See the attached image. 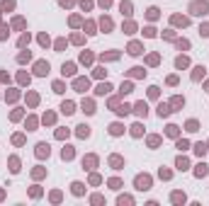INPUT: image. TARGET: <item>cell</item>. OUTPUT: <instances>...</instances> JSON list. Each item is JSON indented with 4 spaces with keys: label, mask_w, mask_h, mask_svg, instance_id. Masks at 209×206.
Returning a JSON list of instances; mask_svg holds the SVG:
<instances>
[{
    "label": "cell",
    "mask_w": 209,
    "mask_h": 206,
    "mask_svg": "<svg viewBox=\"0 0 209 206\" xmlns=\"http://www.w3.org/2000/svg\"><path fill=\"white\" fill-rule=\"evenodd\" d=\"M148 187H151V177H148V175H139V177H136V189L143 192V189H148Z\"/></svg>",
    "instance_id": "cell-1"
},
{
    "label": "cell",
    "mask_w": 209,
    "mask_h": 206,
    "mask_svg": "<svg viewBox=\"0 0 209 206\" xmlns=\"http://www.w3.org/2000/svg\"><path fill=\"white\" fill-rule=\"evenodd\" d=\"M192 15H207V10H209V5L207 2H192Z\"/></svg>",
    "instance_id": "cell-2"
},
{
    "label": "cell",
    "mask_w": 209,
    "mask_h": 206,
    "mask_svg": "<svg viewBox=\"0 0 209 206\" xmlns=\"http://www.w3.org/2000/svg\"><path fill=\"white\" fill-rule=\"evenodd\" d=\"M34 70H36V75H46L49 73V63H44V61H39L34 66Z\"/></svg>",
    "instance_id": "cell-3"
},
{
    "label": "cell",
    "mask_w": 209,
    "mask_h": 206,
    "mask_svg": "<svg viewBox=\"0 0 209 206\" xmlns=\"http://www.w3.org/2000/svg\"><path fill=\"white\" fill-rule=\"evenodd\" d=\"M75 90H78V92H85V90H88V78H78V80H75Z\"/></svg>",
    "instance_id": "cell-4"
},
{
    "label": "cell",
    "mask_w": 209,
    "mask_h": 206,
    "mask_svg": "<svg viewBox=\"0 0 209 206\" xmlns=\"http://www.w3.org/2000/svg\"><path fill=\"white\" fill-rule=\"evenodd\" d=\"M36 155H39V158L49 155V145H46V143H39V145H36Z\"/></svg>",
    "instance_id": "cell-5"
},
{
    "label": "cell",
    "mask_w": 209,
    "mask_h": 206,
    "mask_svg": "<svg viewBox=\"0 0 209 206\" xmlns=\"http://www.w3.org/2000/svg\"><path fill=\"white\" fill-rule=\"evenodd\" d=\"M134 109H136V114H141V116H146V112H148V109H146V102H139Z\"/></svg>",
    "instance_id": "cell-6"
},
{
    "label": "cell",
    "mask_w": 209,
    "mask_h": 206,
    "mask_svg": "<svg viewBox=\"0 0 209 206\" xmlns=\"http://www.w3.org/2000/svg\"><path fill=\"white\" fill-rule=\"evenodd\" d=\"M170 112H173V109H170L168 104H161V107H158V114H161V116H168Z\"/></svg>",
    "instance_id": "cell-7"
},
{
    "label": "cell",
    "mask_w": 209,
    "mask_h": 206,
    "mask_svg": "<svg viewBox=\"0 0 209 206\" xmlns=\"http://www.w3.org/2000/svg\"><path fill=\"white\" fill-rule=\"evenodd\" d=\"M75 73V66L73 63H63V75H73Z\"/></svg>",
    "instance_id": "cell-8"
},
{
    "label": "cell",
    "mask_w": 209,
    "mask_h": 206,
    "mask_svg": "<svg viewBox=\"0 0 209 206\" xmlns=\"http://www.w3.org/2000/svg\"><path fill=\"white\" fill-rule=\"evenodd\" d=\"M195 175H197V177H204V175H207V165H204V163H202V165H197Z\"/></svg>",
    "instance_id": "cell-9"
},
{
    "label": "cell",
    "mask_w": 209,
    "mask_h": 206,
    "mask_svg": "<svg viewBox=\"0 0 209 206\" xmlns=\"http://www.w3.org/2000/svg\"><path fill=\"white\" fill-rule=\"evenodd\" d=\"M129 53H134V56H139V53H141V46L136 44V41H134V44L129 46Z\"/></svg>",
    "instance_id": "cell-10"
},
{
    "label": "cell",
    "mask_w": 209,
    "mask_h": 206,
    "mask_svg": "<svg viewBox=\"0 0 209 206\" xmlns=\"http://www.w3.org/2000/svg\"><path fill=\"white\" fill-rule=\"evenodd\" d=\"M122 12H124V15H129V12H131V2H129V0H124V2H122Z\"/></svg>",
    "instance_id": "cell-11"
},
{
    "label": "cell",
    "mask_w": 209,
    "mask_h": 206,
    "mask_svg": "<svg viewBox=\"0 0 209 206\" xmlns=\"http://www.w3.org/2000/svg\"><path fill=\"white\" fill-rule=\"evenodd\" d=\"M61 109H63V114H73V102H63Z\"/></svg>",
    "instance_id": "cell-12"
},
{
    "label": "cell",
    "mask_w": 209,
    "mask_h": 206,
    "mask_svg": "<svg viewBox=\"0 0 209 206\" xmlns=\"http://www.w3.org/2000/svg\"><path fill=\"white\" fill-rule=\"evenodd\" d=\"M100 24H102L104 32H107V29H112V20H107V17H102V22H100Z\"/></svg>",
    "instance_id": "cell-13"
},
{
    "label": "cell",
    "mask_w": 209,
    "mask_h": 206,
    "mask_svg": "<svg viewBox=\"0 0 209 206\" xmlns=\"http://www.w3.org/2000/svg\"><path fill=\"white\" fill-rule=\"evenodd\" d=\"M175 66H177V68H185V66H187V58H185V56H180V58L175 61Z\"/></svg>",
    "instance_id": "cell-14"
},
{
    "label": "cell",
    "mask_w": 209,
    "mask_h": 206,
    "mask_svg": "<svg viewBox=\"0 0 209 206\" xmlns=\"http://www.w3.org/2000/svg\"><path fill=\"white\" fill-rule=\"evenodd\" d=\"M78 134L85 138V136H90V129H88V126H78Z\"/></svg>",
    "instance_id": "cell-15"
},
{
    "label": "cell",
    "mask_w": 209,
    "mask_h": 206,
    "mask_svg": "<svg viewBox=\"0 0 209 206\" xmlns=\"http://www.w3.org/2000/svg\"><path fill=\"white\" fill-rule=\"evenodd\" d=\"M83 112H88V114H93V112H95V107H93V102H85V104H83Z\"/></svg>",
    "instance_id": "cell-16"
},
{
    "label": "cell",
    "mask_w": 209,
    "mask_h": 206,
    "mask_svg": "<svg viewBox=\"0 0 209 206\" xmlns=\"http://www.w3.org/2000/svg\"><path fill=\"white\" fill-rule=\"evenodd\" d=\"M173 201H175V204H180V201H185V194H180V192H175V194H173Z\"/></svg>",
    "instance_id": "cell-17"
},
{
    "label": "cell",
    "mask_w": 209,
    "mask_h": 206,
    "mask_svg": "<svg viewBox=\"0 0 209 206\" xmlns=\"http://www.w3.org/2000/svg\"><path fill=\"white\" fill-rule=\"evenodd\" d=\"M109 90H112V87L104 83V85H100V87H97V95H104V92H109Z\"/></svg>",
    "instance_id": "cell-18"
},
{
    "label": "cell",
    "mask_w": 209,
    "mask_h": 206,
    "mask_svg": "<svg viewBox=\"0 0 209 206\" xmlns=\"http://www.w3.org/2000/svg\"><path fill=\"white\" fill-rule=\"evenodd\" d=\"M73 158V148H63V160H70Z\"/></svg>",
    "instance_id": "cell-19"
},
{
    "label": "cell",
    "mask_w": 209,
    "mask_h": 206,
    "mask_svg": "<svg viewBox=\"0 0 209 206\" xmlns=\"http://www.w3.org/2000/svg\"><path fill=\"white\" fill-rule=\"evenodd\" d=\"M109 131L117 136V134H122V126H119V124H112V126H109Z\"/></svg>",
    "instance_id": "cell-20"
},
{
    "label": "cell",
    "mask_w": 209,
    "mask_h": 206,
    "mask_svg": "<svg viewBox=\"0 0 209 206\" xmlns=\"http://www.w3.org/2000/svg\"><path fill=\"white\" fill-rule=\"evenodd\" d=\"M195 150H197L200 155H204V153H207V145H202V143H197V145H195Z\"/></svg>",
    "instance_id": "cell-21"
},
{
    "label": "cell",
    "mask_w": 209,
    "mask_h": 206,
    "mask_svg": "<svg viewBox=\"0 0 209 206\" xmlns=\"http://www.w3.org/2000/svg\"><path fill=\"white\" fill-rule=\"evenodd\" d=\"M177 167H180V170H187V160H185V158H177Z\"/></svg>",
    "instance_id": "cell-22"
},
{
    "label": "cell",
    "mask_w": 209,
    "mask_h": 206,
    "mask_svg": "<svg viewBox=\"0 0 209 206\" xmlns=\"http://www.w3.org/2000/svg\"><path fill=\"white\" fill-rule=\"evenodd\" d=\"M200 75H204V68H202V66H200V68H195V75H192V78H195V80H200Z\"/></svg>",
    "instance_id": "cell-23"
},
{
    "label": "cell",
    "mask_w": 209,
    "mask_h": 206,
    "mask_svg": "<svg viewBox=\"0 0 209 206\" xmlns=\"http://www.w3.org/2000/svg\"><path fill=\"white\" fill-rule=\"evenodd\" d=\"M187 131H197V121H195V119L187 121Z\"/></svg>",
    "instance_id": "cell-24"
},
{
    "label": "cell",
    "mask_w": 209,
    "mask_h": 206,
    "mask_svg": "<svg viewBox=\"0 0 209 206\" xmlns=\"http://www.w3.org/2000/svg\"><path fill=\"white\" fill-rule=\"evenodd\" d=\"M177 148H180V150H187L190 143H187V141H177Z\"/></svg>",
    "instance_id": "cell-25"
},
{
    "label": "cell",
    "mask_w": 209,
    "mask_h": 206,
    "mask_svg": "<svg viewBox=\"0 0 209 206\" xmlns=\"http://www.w3.org/2000/svg\"><path fill=\"white\" fill-rule=\"evenodd\" d=\"M109 163H112L114 167H119V165H122V158H117V155H112V160H109Z\"/></svg>",
    "instance_id": "cell-26"
},
{
    "label": "cell",
    "mask_w": 209,
    "mask_h": 206,
    "mask_svg": "<svg viewBox=\"0 0 209 206\" xmlns=\"http://www.w3.org/2000/svg\"><path fill=\"white\" fill-rule=\"evenodd\" d=\"M73 192H75V194H83V184L75 182V184H73Z\"/></svg>",
    "instance_id": "cell-27"
},
{
    "label": "cell",
    "mask_w": 209,
    "mask_h": 206,
    "mask_svg": "<svg viewBox=\"0 0 209 206\" xmlns=\"http://www.w3.org/2000/svg\"><path fill=\"white\" fill-rule=\"evenodd\" d=\"M200 34H202V36H209V24H204V27H200Z\"/></svg>",
    "instance_id": "cell-28"
},
{
    "label": "cell",
    "mask_w": 209,
    "mask_h": 206,
    "mask_svg": "<svg viewBox=\"0 0 209 206\" xmlns=\"http://www.w3.org/2000/svg\"><path fill=\"white\" fill-rule=\"evenodd\" d=\"M109 187H112V189H119V187H122V182H119V179H112V182H109Z\"/></svg>",
    "instance_id": "cell-29"
},
{
    "label": "cell",
    "mask_w": 209,
    "mask_h": 206,
    "mask_svg": "<svg viewBox=\"0 0 209 206\" xmlns=\"http://www.w3.org/2000/svg\"><path fill=\"white\" fill-rule=\"evenodd\" d=\"M148 143H151V145H158V143H161V138H158V136H151V138H148Z\"/></svg>",
    "instance_id": "cell-30"
},
{
    "label": "cell",
    "mask_w": 209,
    "mask_h": 206,
    "mask_svg": "<svg viewBox=\"0 0 209 206\" xmlns=\"http://www.w3.org/2000/svg\"><path fill=\"white\" fill-rule=\"evenodd\" d=\"M131 134H134V136H141V126H139V124H136V126H131Z\"/></svg>",
    "instance_id": "cell-31"
},
{
    "label": "cell",
    "mask_w": 209,
    "mask_h": 206,
    "mask_svg": "<svg viewBox=\"0 0 209 206\" xmlns=\"http://www.w3.org/2000/svg\"><path fill=\"white\" fill-rule=\"evenodd\" d=\"M168 136H177V126H168Z\"/></svg>",
    "instance_id": "cell-32"
},
{
    "label": "cell",
    "mask_w": 209,
    "mask_h": 206,
    "mask_svg": "<svg viewBox=\"0 0 209 206\" xmlns=\"http://www.w3.org/2000/svg\"><path fill=\"white\" fill-rule=\"evenodd\" d=\"M129 109H131V107H127V104H124V107H119L117 112H119V114H129Z\"/></svg>",
    "instance_id": "cell-33"
},
{
    "label": "cell",
    "mask_w": 209,
    "mask_h": 206,
    "mask_svg": "<svg viewBox=\"0 0 209 206\" xmlns=\"http://www.w3.org/2000/svg\"><path fill=\"white\" fill-rule=\"evenodd\" d=\"M25 44H29V34H25L22 39H20V46H25Z\"/></svg>",
    "instance_id": "cell-34"
}]
</instances>
